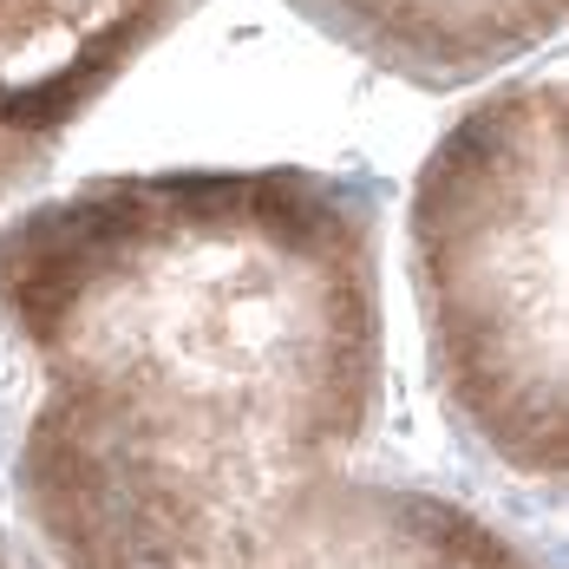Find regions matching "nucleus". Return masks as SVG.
Segmentation results:
<instances>
[{
	"label": "nucleus",
	"mask_w": 569,
	"mask_h": 569,
	"mask_svg": "<svg viewBox=\"0 0 569 569\" xmlns=\"http://www.w3.org/2000/svg\"><path fill=\"white\" fill-rule=\"evenodd\" d=\"M59 569H197L335 478L380 406L367 203L308 171L106 177L0 229Z\"/></svg>",
	"instance_id": "f257e3e1"
},
{
	"label": "nucleus",
	"mask_w": 569,
	"mask_h": 569,
	"mask_svg": "<svg viewBox=\"0 0 569 569\" xmlns=\"http://www.w3.org/2000/svg\"><path fill=\"white\" fill-rule=\"evenodd\" d=\"M412 282L452 419L517 478L557 485L563 426V79L485 92L412 183Z\"/></svg>",
	"instance_id": "f03ea898"
},
{
	"label": "nucleus",
	"mask_w": 569,
	"mask_h": 569,
	"mask_svg": "<svg viewBox=\"0 0 569 569\" xmlns=\"http://www.w3.org/2000/svg\"><path fill=\"white\" fill-rule=\"evenodd\" d=\"M190 0H0V203Z\"/></svg>",
	"instance_id": "20e7f679"
},
{
	"label": "nucleus",
	"mask_w": 569,
	"mask_h": 569,
	"mask_svg": "<svg viewBox=\"0 0 569 569\" xmlns=\"http://www.w3.org/2000/svg\"><path fill=\"white\" fill-rule=\"evenodd\" d=\"M0 569H13V563H7V557H0Z\"/></svg>",
	"instance_id": "423d86ee"
},
{
	"label": "nucleus",
	"mask_w": 569,
	"mask_h": 569,
	"mask_svg": "<svg viewBox=\"0 0 569 569\" xmlns=\"http://www.w3.org/2000/svg\"><path fill=\"white\" fill-rule=\"evenodd\" d=\"M321 33L419 86H471L537 53L569 0H295Z\"/></svg>",
	"instance_id": "39448f33"
},
{
	"label": "nucleus",
	"mask_w": 569,
	"mask_h": 569,
	"mask_svg": "<svg viewBox=\"0 0 569 569\" xmlns=\"http://www.w3.org/2000/svg\"><path fill=\"white\" fill-rule=\"evenodd\" d=\"M197 569H537L485 517L432 491L321 478Z\"/></svg>",
	"instance_id": "7ed1b4c3"
}]
</instances>
